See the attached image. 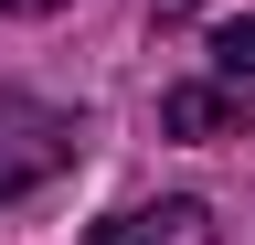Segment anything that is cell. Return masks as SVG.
Returning <instances> with one entry per match:
<instances>
[{
	"instance_id": "6da1fadb",
	"label": "cell",
	"mask_w": 255,
	"mask_h": 245,
	"mask_svg": "<svg viewBox=\"0 0 255 245\" xmlns=\"http://www.w3.org/2000/svg\"><path fill=\"white\" fill-rule=\"evenodd\" d=\"M75 160H85V128H75V117H64V107H43L32 85H0V203L53 192Z\"/></svg>"
},
{
	"instance_id": "7a4b0ae2",
	"label": "cell",
	"mask_w": 255,
	"mask_h": 245,
	"mask_svg": "<svg viewBox=\"0 0 255 245\" xmlns=\"http://www.w3.org/2000/svg\"><path fill=\"white\" fill-rule=\"evenodd\" d=\"M159 128L170 139H245L255 128V85H223V75H191L159 96Z\"/></svg>"
},
{
	"instance_id": "3957f363",
	"label": "cell",
	"mask_w": 255,
	"mask_h": 245,
	"mask_svg": "<svg viewBox=\"0 0 255 245\" xmlns=\"http://www.w3.org/2000/svg\"><path fill=\"white\" fill-rule=\"evenodd\" d=\"M96 245H223V235H213V203L159 192V203H128L117 224H96Z\"/></svg>"
},
{
	"instance_id": "277c9868",
	"label": "cell",
	"mask_w": 255,
	"mask_h": 245,
	"mask_svg": "<svg viewBox=\"0 0 255 245\" xmlns=\"http://www.w3.org/2000/svg\"><path fill=\"white\" fill-rule=\"evenodd\" d=\"M202 53H213V75H223V85H255V11L213 21V43H202Z\"/></svg>"
},
{
	"instance_id": "5b68a950",
	"label": "cell",
	"mask_w": 255,
	"mask_h": 245,
	"mask_svg": "<svg viewBox=\"0 0 255 245\" xmlns=\"http://www.w3.org/2000/svg\"><path fill=\"white\" fill-rule=\"evenodd\" d=\"M0 11H11V21H43V11H64V0H0Z\"/></svg>"
},
{
	"instance_id": "8992f818",
	"label": "cell",
	"mask_w": 255,
	"mask_h": 245,
	"mask_svg": "<svg viewBox=\"0 0 255 245\" xmlns=\"http://www.w3.org/2000/svg\"><path fill=\"white\" fill-rule=\"evenodd\" d=\"M149 21H191V0H149Z\"/></svg>"
}]
</instances>
